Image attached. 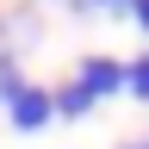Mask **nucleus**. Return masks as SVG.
I'll list each match as a JSON object with an SVG mask.
<instances>
[{
  "label": "nucleus",
  "instance_id": "2",
  "mask_svg": "<svg viewBox=\"0 0 149 149\" xmlns=\"http://www.w3.org/2000/svg\"><path fill=\"white\" fill-rule=\"evenodd\" d=\"M81 87L100 100V93H118L124 87V62H112V56H87L81 62Z\"/></svg>",
  "mask_w": 149,
  "mask_h": 149
},
{
  "label": "nucleus",
  "instance_id": "7",
  "mask_svg": "<svg viewBox=\"0 0 149 149\" xmlns=\"http://www.w3.org/2000/svg\"><path fill=\"white\" fill-rule=\"evenodd\" d=\"M112 6H118V0H112Z\"/></svg>",
  "mask_w": 149,
  "mask_h": 149
},
{
  "label": "nucleus",
  "instance_id": "4",
  "mask_svg": "<svg viewBox=\"0 0 149 149\" xmlns=\"http://www.w3.org/2000/svg\"><path fill=\"white\" fill-rule=\"evenodd\" d=\"M124 74H130V93H137V100H149V56H137Z\"/></svg>",
  "mask_w": 149,
  "mask_h": 149
},
{
  "label": "nucleus",
  "instance_id": "6",
  "mask_svg": "<svg viewBox=\"0 0 149 149\" xmlns=\"http://www.w3.org/2000/svg\"><path fill=\"white\" fill-rule=\"evenodd\" d=\"M137 149H149V143H137Z\"/></svg>",
  "mask_w": 149,
  "mask_h": 149
},
{
  "label": "nucleus",
  "instance_id": "1",
  "mask_svg": "<svg viewBox=\"0 0 149 149\" xmlns=\"http://www.w3.org/2000/svg\"><path fill=\"white\" fill-rule=\"evenodd\" d=\"M50 112H56V93H44V87H19V100H13V124H19V130H44Z\"/></svg>",
  "mask_w": 149,
  "mask_h": 149
},
{
  "label": "nucleus",
  "instance_id": "3",
  "mask_svg": "<svg viewBox=\"0 0 149 149\" xmlns=\"http://www.w3.org/2000/svg\"><path fill=\"white\" fill-rule=\"evenodd\" d=\"M87 106H93V93H87L81 81H68L62 93H56V112H68V118H81V112H87Z\"/></svg>",
  "mask_w": 149,
  "mask_h": 149
},
{
  "label": "nucleus",
  "instance_id": "5",
  "mask_svg": "<svg viewBox=\"0 0 149 149\" xmlns=\"http://www.w3.org/2000/svg\"><path fill=\"white\" fill-rule=\"evenodd\" d=\"M130 13H137V25L149 31V0H130Z\"/></svg>",
  "mask_w": 149,
  "mask_h": 149
}]
</instances>
